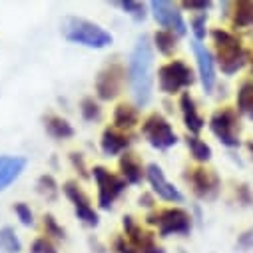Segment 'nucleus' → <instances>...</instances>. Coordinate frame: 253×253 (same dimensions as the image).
Listing matches in <instances>:
<instances>
[{
  "label": "nucleus",
  "instance_id": "15",
  "mask_svg": "<svg viewBox=\"0 0 253 253\" xmlns=\"http://www.w3.org/2000/svg\"><path fill=\"white\" fill-rule=\"evenodd\" d=\"M26 168V158L20 156H0V192L14 183Z\"/></svg>",
  "mask_w": 253,
  "mask_h": 253
},
{
  "label": "nucleus",
  "instance_id": "9",
  "mask_svg": "<svg viewBox=\"0 0 253 253\" xmlns=\"http://www.w3.org/2000/svg\"><path fill=\"white\" fill-rule=\"evenodd\" d=\"M150 8H152L154 18L160 26L168 28L169 32H175L177 36H183L187 32L183 16H181V12L175 4L166 2V0H154V2H150Z\"/></svg>",
  "mask_w": 253,
  "mask_h": 253
},
{
  "label": "nucleus",
  "instance_id": "13",
  "mask_svg": "<svg viewBox=\"0 0 253 253\" xmlns=\"http://www.w3.org/2000/svg\"><path fill=\"white\" fill-rule=\"evenodd\" d=\"M185 179L192 183L194 187V194L198 198H211L217 187H219V179L213 171L204 169V168H196V169H189V173L185 175Z\"/></svg>",
  "mask_w": 253,
  "mask_h": 253
},
{
  "label": "nucleus",
  "instance_id": "4",
  "mask_svg": "<svg viewBox=\"0 0 253 253\" xmlns=\"http://www.w3.org/2000/svg\"><path fill=\"white\" fill-rule=\"evenodd\" d=\"M194 72L185 62L181 60H173L164 64L158 70V82H160V90L164 94H177L183 88H189L194 84Z\"/></svg>",
  "mask_w": 253,
  "mask_h": 253
},
{
  "label": "nucleus",
  "instance_id": "8",
  "mask_svg": "<svg viewBox=\"0 0 253 253\" xmlns=\"http://www.w3.org/2000/svg\"><path fill=\"white\" fill-rule=\"evenodd\" d=\"M94 179L98 183V202L102 210H110L112 204L116 202V198L124 192L126 181L124 177L110 173L106 168H94Z\"/></svg>",
  "mask_w": 253,
  "mask_h": 253
},
{
  "label": "nucleus",
  "instance_id": "21",
  "mask_svg": "<svg viewBox=\"0 0 253 253\" xmlns=\"http://www.w3.org/2000/svg\"><path fill=\"white\" fill-rule=\"evenodd\" d=\"M237 110L253 120V82H243L237 90Z\"/></svg>",
  "mask_w": 253,
  "mask_h": 253
},
{
  "label": "nucleus",
  "instance_id": "17",
  "mask_svg": "<svg viewBox=\"0 0 253 253\" xmlns=\"http://www.w3.org/2000/svg\"><path fill=\"white\" fill-rule=\"evenodd\" d=\"M120 171H122L124 181H126V183H132V185L142 183V179H144V175H146V171H144L140 160H138L134 154H124V156L120 158Z\"/></svg>",
  "mask_w": 253,
  "mask_h": 253
},
{
  "label": "nucleus",
  "instance_id": "35",
  "mask_svg": "<svg viewBox=\"0 0 253 253\" xmlns=\"http://www.w3.org/2000/svg\"><path fill=\"white\" fill-rule=\"evenodd\" d=\"M70 160H72L74 168H78V169H80V173L86 177L88 173H86V168H84V160H82V156H80V154H72V156H70Z\"/></svg>",
  "mask_w": 253,
  "mask_h": 253
},
{
  "label": "nucleus",
  "instance_id": "34",
  "mask_svg": "<svg viewBox=\"0 0 253 253\" xmlns=\"http://www.w3.org/2000/svg\"><path fill=\"white\" fill-rule=\"evenodd\" d=\"M116 251H118V253H134L130 241H126L124 237H118V239H116Z\"/></svg>",
  "mask_w": 253,
  "mask_h": 253
},
{
  "label": "nucleus",
  "instance_id": "28",
  "mask_svg": "<svg viewBox=\"0 0 253 253\" xmlns=\"http://www.w3.org/2000/svg\"><path fill=\"white\" fill-rule=\"evenodd\" d=\"M82 116H84V120H88V122L98 120V118H100V106H98L92 98H84V100H82Z\"/></svg>",
  "mask_w": 253,
  "mask_h": 253
},
{
  "label": "nucleus",
  "instance_id": "36",
  "mask_svg": "<svg viewBox=\"0 0 253 253\" xmlns=\"http://www.w3.org/2000/svg\"><path fill=\"white\" fill-rule=\"evenodd\" d=\"M249 243H253V233L251 231L243 233V237L239 239V245H243V247H249Z\"/></svg>",
  "mask_w": 253,
  "mask_h": 253
},
{
  "label": "nucleus",
  "instance_id": "18",
  "mask_svg": "<svg viewBox=\"0 0 253 253\" xmlns=\"http://www.w3.org/2000/svg\"><path fill=\"white\" fill-rule=\"evenodd\" d=\"M130 146V138L116 128H106L102 134V150L106 156H118Z\"/></svg>",
  "mask_w": 253,
  "mask_h": 253
},
{
  "label": "nucleus",
  "instance_id": "27",
  "mask_svg": "<svg viewBox=\"0 0 253 253\" xmlns=\"http://www.w3.org/2000/svg\"><path fill=\"white\" fill-rule=\"evenodd\" d=\"M120 6L128 12L134 20H144L146 18V8L142 2H134V0H126V2H120Z\"/></svg>",
  "mask_w": 253,
  "mask_h": 253
},
{
  "label": "nucleus",
  "instance_id": "5",
  "mask_svg": "<svg viewBox=\"0 0 253 253\" xmlns=\"http://www.w3.org/2000/svg\"><path fill=\"white\" fill-rule=\"evenodd\" d=\"M148 223L158 225L160 235H185L192 229V217L187 211L179 210V208H169V210H162L154 215L148 217Z\"/></svg>",
  "mask_w": 253,
  "mask_h": 253
},
{
  "label": "nucleus",
  "instance_id": "6",
  "mask_svg": "<svg viewBox=\"0 0 253 253\" xmlns=\"http://www.w3.org/2000/svg\"><path fill=\"white\" fill-rule=\"evenodd\" d=\"M142 134L158 150H168L177 144V136L171 128V124L160 114H152L146 118V122L142 126Z\"/></svg>",
  "mask_w": 253,
  "mask_h": 253
},
{
  "label": "nucleus",
  "instance_id": "23",
  "mask_svg": "<svg viewBox=\"0 0 253 253\" xmlns=\"http://www.w3.org/2000/svg\"><path fill=\"white\" fill-rule=\"evenodd\" d=\"M22 249L20 239L16 237L12 227H2L0 229V251L2 253H18Z\"/></svg>",
  "mask_w": 253,
  "mask_h": 253
},
{
  "label": "nucleus",
  "instance_id": "16",
  "mask_svg": "<svg viewBox=\"0 0 253 253\" xmlns=\"http://www.w3.org/2000/svg\"><path fill=\"white\" fill-rule=\"evenodd\" d=\"M179 108H181V116H183L185 128L192 132V134H200V132L204 130V118L200 116L194 98L189 96L187 92L181 94V98H179Z\"/></svg>",
  "mask_w": 253,
  "mask_h": 253
},
{
  "label": "nucleus",
  "instance_id": "11",
  "mask_svg": "<svg viewBox=\"0 0 253 253\" xmlns=\"http://www.w3.org/2000/svg\"><path fill=\"white\" fill-rule=\"evenodd\" d=\"M64 194H66V198L74 204V210H76V215H78V219H82L86 225H90V227H96L98 225V221H100V217H98V213L94 211V208L90 206V200H88V196L82 192V189L74 183V181H68V183H64Z\"/></svg>",
  "mask_w": 253,
  "mask_h": 253
},
{
  "label": "nucleus",
  "instance_id": "10",
  "mask_svg": "<svg viewBox=\"0 0 253 253\" xmlns=\"http://www.w3.org/2000/svg\"><path fill=\"white\" fill-rule=\"evenodd\" d=\"M124 68L120 64H110L106 66L98 78H96V92L102 100H114L120 90H122V84H124Z\"/></svg>",
  "mask_w": 253,
  "mask_h": 253
},
{
  "label": "nucleus",
  "instance_id": "38",
  "mask_svg": "<svg viewBox=\"0 0 253 253\" xmlns=\"http://www.w3.org/2000/svg\"><path fill=\"white\" fill-rule=\"evenodd\" d=\"M140 204L142 206H152V198L150 196H144V198H140Z\"/></svg>",
  "mask_w": 253,
  "mask_h": 253
},
{
  "label": "nucleus",
  "instance_id": "39",
  "mask_svg": "<svg viewBox=\"0 0 253 253\" xmlns=\"http://www.w3.org/2000/svg\"><path fill=\"white\" fill-rule=\"evenodd\" d=\"M247 148H249V150L253 152V142H249V144H247Z\"/></svg>",
  "mask_w": 253,
  "mask_h": 253
},
{
  "label": "nucleus",
  "instance_id": "3",
  "mask_svg": "<svg viewBox=\"0 0 253 253\" xmlns=\"http://www.w3.org/2000/svg\"><path fill=\"white\" fill-rule=\"evenodd\" d=\"M215 48H217V62L221 66V72L225 74H235L247 60V52L241 46V40L237 36H233L227 30H213L211 32Z\"/></svg>",
  "mask_w": 253,
  "mask_h": 253
},
{
  "label": "nucleus",
  "instance_id": "22",
  "mask_svg": "<svg viewBox=\"0 0 253 253\" xmlns=\"http://www.w3.org/2000/svg\"><path fill=\"white\" fill-rule=\"evenodd\" d=\"M249 24H253V2H249V0H239L235 4V12H233V26L243 28Z\"/></svg>",
  "mask_w": 253,
  "mask_h": 253
},
{
  "label": "nucleus",
  "instance_id": "1",
  "mask_svg": "<svg viewBox=\"0 0 253 253\" xmlns=\"http://www.w3.org/2000/svg\"><path fill=\"white\" fill-rule=\"evenodd\" d=\"M152 64H154V54L152 44L148 36L138 38L132 56H130V84L138 106H146L152 100Z\"/></svg>",
  "mask_w": 253,
  "mask_h": 253
},
{
  "label": "nucleus",
  "instance_id": "7",
  "mask_svg": "<svg viewBox=\"0 0 253 253\" xmlns=\"http://www.w3.org/2000/svg\"><path fill=\"white\" fill-rule=\"evenodd\" d=\"M210 128L223 146H229V148L239 146V120L231 108H221L213 112L210 120Z\"/></svg>",
  "mask_w": 253,
  "mask_h": 253
},
{
  "label": "nucleus",
  "instance_id": "29",
  "mask_svg": "<svg viewBox=\"0 0 253 253\" xmlns=\"http://www.w3.org/2000/svg\"><path fill=\"white\" fill-rule=\"evenodd\" d=\"M206 20H208L206 14H200L192 20V30H194V36H196L194 40H198V42H202L204 36H206Z\"/></svg>",
  "mask_w": 253,
  "mask_h": 253
},
{
  "label": "nucleus",
  "instance_id": "31",
  "mask_svg": "<svg viewBox=\"0 0 253 253\" xmlns=\"http://www.w3.org/2000/svg\"><path fill=\"white\" fill-rule=\"evenodd\" d=\"M14 211H16V215H18V219H20L22 225H32L34 223L32 211H30V208L26 204H16L14 206Z\"/></svg>",
  "mask_w": 253,
  "mask_h": 253
},
{
  "label": "nucleus",
  "instance_id": "26",
  "mask_svg": "<svg viewBox=\"0 0 253 253\" xmlns=\"http://www.w3.org/2000/svg\"><path fill=\"white\" fill-rule=\"evenodd\" d=\"M38 192L44 194L48 200H54V198H56L58 185H56V181H54L52 175H42V177L38 179Z\"/></svg>",
  "mask_w": 253,
  "mask_h": 253
},
{
  "label": "nucleus",
  "instance_id": "33",
  "mask_svg": "<svg viewBox=\"0 0 253 253\" xmlns=\"http://www.w3.org/2000/svg\"><path fill=\"white\" fill-rule=\"evenodd\" d=\"M211 2H208V0H204V2H196V0H189V2H183V8H189V10H202L206 14V10L210 8Z\"/></svg>",
  "mask_w": 253,
  "mask_h": 253
},
{
  "label": "nucleus",
  "instance_id": "19",
  "mask_svg": "<svg viewBox=\"0 0 253 253\" xmlns=\"http://www.w3.org/2000/svg\"><path fill=\"white\" fill-rule=\"evenodd\" d=\"M44 126H46V132L56 138V140H66V138H72L74 136V128L60 116H48L44 118Z\"/></svg>",
  "mask_w": 253,
  "mask_h": 253
},
{
  "label": "nucleus",
  "instance_id": "32",
  "mask_svg": "<svg viewBox=\"0 0 253 253\" xmlns=\"http://www.w3.org/2000/svg\"><path fill=\"white\" fill-rule=\"evenodd\" d=\"M32 253H58V251H56V247L52 245L50 239L38 237V239L32 243Z\"/></svg>",
  "mask_w": 253,
  "mask_h": 253
},
{
  "label": "nucleus",
  "instance_id": "25",
  "mask_svg": "<svg viewBox=\"0 0 253 253\" xmlns=\"http://www.w3.org/2000/svg\"><path fill=\"white\" fill-rule=\"evenodd\" d=\"M187 148H189V152H192V156H194L198 162H210V158H211V148H210L206 142H202L200 138H196V136L187 138Z\"/></svg>",
  "mask_w": 253,
  "mask_h": 253
},
{
  "label": "nucleus",
  "instance_id": "2",
  "mask_svg": "<svg viewBox=\"0 0 253 253\" xmlns=\"http://www.w3.org/2000/svg\"><path fill=\"white\" fill-rule=\"evenodd\" d=\"M62 34L68 42L82 44L86 48H106L112 44V34L104 30L102 26L86 20V18H76L70 16L62 24Z\"/></svg>",
  "mask_w": 253,
  "mask_h": 253
},
{
  "label": "nucleus",
  "instance_id": "37",
  "mask_svg": "<svg viewBox=\"0 0 253 253\" xmlns=\"http://www.w3.org/2000/svg\"><path fill=\"white\" fill-rule=\"evenodd\" d=\"M138 253H164V249L158 247V245H152V247H148V249H144V251H138Z\"/></svg>",
  "mask_w": 253,
  "mask_h": 253
},
{
  "label": "nucleus",
  "instance_id": "24",
  "mask_svg": "<svg viewBox=\"0 0 253 253\" xmlns=\"http://www.w3.org/2000/svg\"><path fill=\"white\" fill-rule=\"evenodd\" d=\"M154 42H156V48L166 56L173 54V50H175V36L169 30H158L154 34Z\"/></svg>",
  "mask_w": 253,
  "mask_h": 253
},
{
  "label": "nucleus",
  "instance_id": "12",
  "mask_svg": "<svg viewBox=\"0 0 253 253\" xmlns=\"http://www.w3.org/2000/svg\"><path fill=\"white\" fill-rule=\"evenodd\" d=\"M146 177H148V181L152 183L154 192H156L162 200H166V202H175V204L183 200V196L179 194V189H177L173 183H169V181L166 179V175H164V171H162V168H160L158 164H150V166H148Z\"/></svg>",
  "mask_w": 253,
  "mask_h": 253
},
{
  "label": "nucleus",
  "instance_id": "30",
  "mask_svg": "<svg viewBox=\"0 0 253 253\" xmlns=\"http://www.w3.org/2000/svg\"><path fill=\"white\" fill-rule=\"evenodd\" d=\"M44 229H46V235H54V237H58V239L64 237V229H62V227L56 223V219H54L52 215H46V217H44Z\"/></svg>",
  "mask_w": 253,
  "mask_h": 253
},
{
  "label": "nucleus",
  "instance_id": "40",
  "mask_svg": "<svg viewBox=\"0 0 253 253\" xmlns=\"http://www.w3.org/2000/svg\"><path fill=\"white\" fill-rule=\"evenodd\" d=\"M251 66H253V62H251Z\"/></svg>",
  "mask_w": 253,
  "mask_h": 253
},
{
  "label": "nucleus",
  "instance_id": "20",
  "mask_svg": "<svg viewBox=\"0 0 253 253\" xmlns=\"http://www.w3.org/2000/svg\"><path fill=\"white\" fill-rule=\"evenodd\" d=\"M114 124L118 130H132L138 124V110L128 104H120L114 112Z\"/></svg>",
  "mask_w": 253,
  "mask_h": 253
},
{
  "label": "nucleus",
  "instance_id": "14",
  "mask_svg": "<svg viewBox=\"0 0 253 253\" xmlns=\"http://www.w3.org/2000/svg\"><path fill=\"white\" fill-rule=\"evenodd\" d=\"M192 48H194V54H196V60H198V70H200V78H202L204 90L211 92L213 86H215V68H213L211 52L198 40L192 42Z\"/></svg>",
  "mask_w": 253,
  "mask_h": 253
}]
</instances>
